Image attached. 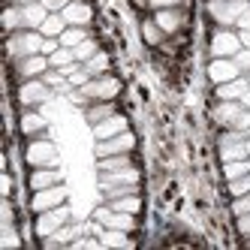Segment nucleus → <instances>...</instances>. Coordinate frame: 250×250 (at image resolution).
I'll use <instances>...</instances> for the list:
<instances>
[{
  "label": "nucleus",
  "instance_id": "nucleus-33",
  "mask_svg": "<svg viewBox=\"0 0 250 250\" xmlns=\"http://www.w3.org/2000/svg\"><path fill=\"white\" fill-rule=\"evenodd\" d=\"M223 175L229 178H241V175H250V160H229V163H223Z\"/></svg>",
  "mask_w": 250,
  "mask_h": 250
},
{
  "label": "nucleus",
  "instance_id": "nucleus-36",
  "mask_svg": "<svg viewBox=\"0 0 250 250\" xmlns=\"http://www.w3.org/2000/svg\"><path fill=\"white\" fill-rule=\"evenodd\" d=\"M229 193H232V196H244V193H250V175L232 178V181H229Z\"/></svg>",
  "mask_w": 250,
  "mask_h": 250
},
{
  "label": "nucleus",
  "instance_id": "nucleus-18",
  "mask_svg": "<svg viewBox=\"0 0 250 250\" xmlns=\"http://www.w3.org/2000/svg\"><path fill=\"white\" fill-rule=\"evenodd\" d=\"M112 115H118L112 100H97L91 105H84V118H87L91 127H94V124H100V121H105V118H112Z\"/></svg>",
  "mask_w": 250,
  "mask_h": 250
},
{
  "label": "nucleus",
  "instance_id": "nucleus-20",
  "mask_svg": "<svg viewBox=\"0 0 250 250\" xmlns=\"http://www.w3.org/2000/svg\"><path fill=\"white\" fill-rule=\"evenodd\" d=\"M109 184H139V172L133 166L121 172H100V187H109Z\"/></svg>",
  "mask_w": 250,
  "mask_h": 250
},
{
  "label": "nucleus",
  "instance_id": "nucleus-31",
  "mask_svg": "<svg viewBox=\"0 0 250 250\" xmlns=\"http://www.w3.org/2000/svg\"><path fill=\"white\" fill-rule=\"evenodd\" d=\"M105 199H121V196H130V193H139V184H109V187H100Z\"/></svg>",
  "mask_w": 250,
  "mask_h": 250
},
{
  "label": "nucleus",
  "instance_id": "nucleus-25",
  "mask_svg": "<svg viewBox=\"0 0 250 250\" xmlns=\"http://www.w3.org/2000/svg\"><path fill=\"white\" fill-rule=\"evenodd\" d=\"M3 27H6V33H15V30H21V27H24L21 3H15V6H6V12H3Z\"/></svg>",
  "mask_w": 250,
  "mask_h": 250
},
{
  "label": "nucleus",
  "instance_id": "nucleus-17",
  "mask_svg": "<svg viewBox=\"0 0 250 250\" xmlns=\"http://www.w3.org/2000/svg\"><path fill=\"white\" fill-rule=\"evenodd\" d=\"M154 21L163 27V33H175V30L184 27V12L178 9V6H172V9H157Z\"/></svg>",
  "mask_w": 250,
  "mask_h": 250
},
{
  "label": "nucleus",
  "instance_id": "nucleus-5",
  "mask_svg": "<svg viewBox=\"0 0 250 250\" xmlns=\"http://www.w3.org/2000/svg\"><path fill=\"white\" fill-rule=\"evenodd\" d=\"M51 100V87L45 84V79H24L21 87H19V103L27 105V109H33V105H42Z\"/></svg>",
  "mask_w": 250,
  "mask_h": 250
},
{
  "label": "nucleus",
  "instance_id": "nucleus-28",
  "mask_svg": "<svg viewBox=\"0 0 250 250\" xmlns=\"http://www.w3.org/2000/svg\"><path fill=\"white\" fill-rule=\"evenodd\" d=\"M87 40V30L84 27H76V24H69L63 33H61V45H66V48H76L79 42H84Z\"/></svg>",
  "mask_w": 250,
  "mask_h": 250
},
{
  "label": "nucleus",
  "instance_id": "nucleus-19",
  "mask_svg": "<svg viewBox=\"0 0 250 250\" xmlns=\"http://www.w3.org/2000/svg\"><path fill=\"white\" fill-rule=\"evenodd\" d=\"M55 184H61L58 166H40L37 172L30 175V187L33 190H45V187H55Z\"/></svg>",
  "mask_w": 250,
  "mask_h": 250
},
{
  "label": "nucleus",
  "instance_id": "nucleus-43",
  "mask_svg": "<svg viewBox=\"0 0 250 250\" xmlns=\"http://www.w3.org/2000/svg\"><path fill=\"white\" fill-rule=\"evenodd\" d=\"M235 27H238V30H244V27H250V6H247V9H244L241 15H238V21H235Z\"/></svg>",
  "mask_w": 250,
  "mask_h": 250
},
{
  "label": "nucleus",
  "instance_id": "nucleus-39",
  "mask_svg": "<svg viewBox=\"0 0 250 250\" xmlns=\"http://www.w3.org/2000/svg\"><path fill=\"white\" fill-rule=\"evenodd\" d=\"M19 235H15L12 229H3V238H0V247H19Z\"/></svg>",
  "mask_w": 250,
  "mask_h": 250
},
{
  "label": "nucleus",
  "instance_id": "nucleus-49",
  "mask_svg": "<svg viewBox=\"0 0 250 250\" xmlns=\"http://www.w3.org/2000/svg\"><path fill=\"white\" fill-rule=\"evenodd\" d=\"M247 241H250V235H247Z\"/></svg>",
  "mask_w": 250,
  "mask_h": 250
},
{
  "label": "nucleus",
  "instance_id": "nucleus-9",
  "mask_svg": "<svg viewBox=\"0 0 250 250\" xmlns=\"http://www.w3.org/2000/svg\"><path fill=\"white\" fill-rule=\"evenodd\" d=\"M63 202H66V190H63V184H55V187H45V190H37V193H33L30 208L37 211V214H42V211H48V208L63 205Z\"/></svg>",
  "mask_w": 250,
  "mask_h": 250
},
{
  "label": "nucleus",
  "instance_id": "nucleus-41",
  "mask_svg": "<svg viewBox=\"0 0 250 250\" xmlns=\"http://www.w3.org/2000/svg\"><path fill=\"white\" fill-rule=\"evenodd\" d=\"M148 6H154V9H172V6H181V0H148Z\"/></svg>",
  "mask_w": 250,
  "mask_h": 250
},
{
  "label": "nucleus",
  "instance_id": "nucleus-30",
  "mask_svg": "<svg viewBox=\"0 0 250 250\" xmlns=\"http://www.w3.org/2000/svg\"><path fill=\"white\" fill-rule=\"evenodd\" d=\"M84 69L91 76H105L109 73V55H105V51H97L91 61H84Z\"/></svg>",
  "mask_w": 250,
  "mask_h": 250
},
{
  "label": "nucleus",
  "instance_id": "nucleus-16",
  "mask_svg": "<svg viewBox=\"0 0 250 250\" xmlns=\"http://www.w3.org/2000/svg\"><path fill=\"white\" fill-rule=\"evenodd\" d=\"M124 130H127V118H124V115H112V118H105V121L94 124V136H97V142L112 139V136H118V133H124Z\"/></svg>",
  "mask_w": 250,
  "mask_h": 250
},
{
  "label": "nucleus",
  "instance_id": "nucleus-40",
  "mask_svg": "<svg viewBox=\"0 0 250 250\" xmlns=\"http://www.w3.org/2000/svg\"><path fill=\"white\" fill-rule=\"evenodd\" d=\"M40 3H42L48 12H63V6L69 3V0H40Z\"/></svg>",
  "mask_w": 250,
  "mask_h": 250
},
{
  "label": "nucleus",
  "instance_id": "nucleus-44",
  "mask_svg": "<svg viewBox=\"0 0 250 250\" xmlns=\"http://www.w3.org/2000/svg\"><path fill=\"white\" fill-rule=\"evenodd\" d=\"M238 40H241V45H244V48H250V27L238 30Z\"/></svg>",
  "mask_w": 250,
  "mask_h": 250
},
{
  "label": "nucleus",
  "instance_id": "nucleus-35",
  "mask_svg": "<svg viewBox=\"0 0 250 250\" xmlns=\"http://www.w3.org/2000/svg\"><path fill=\"white\" fill-rule=\"evenodd\" d=\"M73 51H76V61H79V63H84V61H91V58L97 55L100 48H97V42H94L91 37H87V40H84V42H79Z\"/></svg>",
  "mask_w": 250,
  "mask_h": 250
},
{
  "label": "nucleus",
  "instance_id": "nucleus-38",
  "mask_svg": "<svg viewBox=\"0 0 250 250\" xmlns=\"http://www.w3.org/2000/svg\"><path fill=\"white\" fill-rule=\"evenodd\" d=\"M232 61L238 63V69H241L244 76H250V48H244V45H241V51H238V55L232 58Z\"/></svg>",
  "mask_w": 250,
  "mask_h": 250
},
{
  "label": "nucleus",
  "instance_id": "nucleus-12",
  "mask_svg": "<svg viewBox=\"0 0 250 250\" xmlns=\"http://www.w3.org/2000/svg\"><path fill=\"white\" fill-rule=\"evenodd\" d=\"M247 109L241 105V100H220V105L214 109V121L220 127H238V121Z\"/></svg>",
  "mask_w": 250,
  "mask_h": 250
},
{
  "label": "nucleus",
  "instance_id": "nucleus-29",
  "mask_svg": "<svg viewBox=\"0 0 250 250\" xmlns=\"http://www.w3.org/2000/svg\"><path fill=\"white\" fill-rule=\"evenodd\" d=\"M115 211H127V214H139L142 208V199H139V193H130V196H121V199H112L109 202Z\"/></svg>",
  "mask_w": 250,
  "mask_h": 250
},
{
  "label": "nucleus",
  "instance_id": "nucleus-4",
  "mask_svg": "<svg viewBox=\"0 0 250 250\" xmlns=\"http://www.w3.org/2000/svg\"><path fill=\"white\" fill-rule=\"evenodd\" d=\"M208 51H211V58H235L238 51H241V40H238V33H235V30H229V27L214 30Z\"/></svg>",
  "mask_w": 250,
  "mask_h": 250
},
{
  "label": "nucleus",
  "instance_id": "nucleus-23",
  "mask_svg": "<svg viewBox=\"0 0 250 250\" xmlns=\"http://www.w3.org/2000/svg\"><path fill=\"white\" fill-rule=\"evenodd\" d=\"M130 166H133L130 154H112V157H100V163H97V169H100V172H121V169H130Z\"/></svg>",
  "mask_w": 250,
  "mask_h": 250
},
{
  "label": "nucleus",
  "instance_id": "nucleus-34",
  "mask_svg": "<svg viewBox=\"0 0 250 250\" xmlns=\"http://www.w3.org/2000/svg\"><path fill=\"white\" fill-rule=\"evenodd\" d=\"M142 37H145L148 45H160L163 42V27L157 21H142Z\"/></svg>",
  "mask_w": 250,
  "mask_h": 250
},
{
  "label": "nucleus",
  "instance_id": "nucleus-47",
  "mask_svg": "<svg viewBox=\"0 0 250 250\" xmlns=\"http://www.w3.org/2000/svg\"><path fill=\"white\" fill-rule=\"evenodd\" d=\"M15 3H40V0H15Z\"/></svg>",
  "mask_w": 250,
  "mask_h": 250
},
{
  "label": "nucleus",
  "instance_id": "nucleus-2",
  "mask_svg": "<svg viewBox=\"0 0 250 250\" xmlns=\"http://www.w3.org/2000/svg\"><path fill=\"white\" fill-rule=\"evenodd\" d=\"M250 6V0H211L208 3V15L220 27H235L238 15Z\"/></svg>",
  "mask_w": 250,
  "mask_h": 250
},
{
  "label": "nucleus",
  "instance_id": "nucleus-15",
  "mask_svg": "<svg viewBox=\"0 0 250 250\" xmlns=\"http://www.w3.org/2000/svg\"><path fill=\"white\" fill-rule=\"evenodd\" d=\"M247 91H250V76H238L232 82L217 84V100H241Z\"/></svg>",
  "mask_w": 250,
  "mask_h": 250
},
{
  "label": "nucleus",
  "instance_id": "nucleus-46",
  "mask_svg": "<svg viewBox=\"0 0 250 250\" xmlns=\"http://www.w3.org/2000/svg\"><path fill=\"white\" fill-rule=\"evenodd\" d=\"M241 105H244V109H250V91H247V94L241 97Z\"/></svg>",
  "mask_w": 250,
  "mask_h": 250
},
{
  "label": "nucleus",
  "instance_id": "nucleus-45",
  "mask_svg": "<svg viewBox=\"0 0 250 250\" xmlns=\"http://www.w3.org/2000/svg\"><path fill=\"white\" fill-rule=\"evenodd\" d=\"M9 190H12V181H9V175H3V196H9Z\"/></svg>",
  "mask_w": 250,
  "mask_h": 250
},
{
  "label": "nucleus",
  "instance_id": "nucleus-14",
  "mask_svg": "<svg viewBox=\"0 0 250 250\" xmlns=\"http://www.w3.org/2000/svg\"><path fill=\"white\" fill-rule=\"evenodd\" d=\"M82 229L84 226H76V223H63L55 235H48V238H42V247L45 250H55V247H63V244H73L79 235H82Z\"/></svg>",
  "mask_w": 250,
  "mask_h": 250
},
{
  "label": "nucleus",
  "instance_id": "nucleus-42",
  "mask_svg": "<svg viewBox=\"0 0 250 250\" xmlns=\"http://www.w3.org/2000/svg\"><path fill=\"white\" fill-rule=\"evenodd\" d=\"M238 232L241 235H250V214H241L238 217Z\"/></svg>",
  "mask_w": 250,
  "mask_h": 250
},
{
  "label": "nucleus",
  "instance_id": "nucleus-22",
  "mask_svg": "<svg viewBox=\"0 0 250 250\" xmlns=\"http://www.w3.org/2000/svg\"><path fill=\"white\" fill-rule=\"evenodd\" d=\"M66 27H69V24H66V19H63L61 12H48V19L40 24V33H42V37H55V40H61V33H63Z\"/></svg>",
  "mask_w": 250,
  "mask_h": 250
},
{
  "label": "nucleus",
  "instance_id": "nucleus-27",
  "mask_svg": "<svg viewBox=\"0 0 250 250\" xmlns=\"http://www.w3.org/2000/svg\"><path fill=\"white\" fill-rule=\"evenodd\" d=\"M100 241L105 247H130V238H127V232H124V229H103L100 232Z\"/></svg>",
  "mask_w": 250,
  "mask_h": 250
},
{
  "label": "nucleus",
  "instance_id": "nucleus-1",
  "mask_svg": "<svg viewBox=\"0 0 250 250\" xmlns=\"http://www.w3.org/2000/svg\"><path fill=\"white\" fill-rule=\"evenodd\" d=\"M42 42L45 37L40 30H30V27H21L9 33V55L19 61V58H27V55H42Z\"/></svg>",
  "mask_w": 250,
  "mask_h": 250
},
{
  "label": "nucleus",
  "instance_id": "nucleus-37",
  "mask_svg": "<svg viewBox=\"0 0 250 250\" xmlns=\"http://www.w3.org/2000/svg\"><path fill=\"white\" fill-rule=\"evenodd\" d=\"M232 211H235V217H241V214H250V193L235 196V202H232Z\"/></svg>",
  "mask_w": 250,
  "mask_h": 250
},
{
  "label": "nucleus",
  "instance_id": "nucleus-26",
  "mask_svg": "<svg viewBox=\"0 0 250 250\" xmlns=\"http://www.w3.org/2000/svg\"><path fill=\"white\" fill-rule=\"evenodd\" d=\"M220 160L229 163V160H247V142H226L220 145Z\"/></svg>",
  "mask_w": 250,
  "mask_h": 250
},
{
  "label": "nucleus",
  "instance_id": "nucleus-21",
  "mask_svg": "<svg viewBox=\"0 0 250 250\" xmlns=\"http://www.w3.org/2000/svg\"><path fill=\"white\" fill-rule=\"evenodd\" d=\"M21 15H24V27L40 30V24L48 19V9L42 3H21Z\"/></svg>",
  "mask_w": 250,
  "mask_h": 250
},
{
  "label": "nucleus",
  "instance_id": "nucleus-8",
  "mask_svg": "<svg viewBox=\"0 0 250 250\" xmlns=\"http://www.w3.org/2000/svg\"><path fill=\"white\" fill-rule=\"evenodd\" d=\"M136 148V136L130 130H124L112 139H103L97 142V157H112V154H130Z\"/></svg>",
  "mask_w": 250,
  "mask_h": 250
},
{
  "label": "nucleus",
  "instance_id": "nucleus-32",
  "mask_svg": "<svg viewBox=\"0 0 250 250\" xmlns=\"http://www.w3.org/2000/svg\"><path fill=\"white\" fill-rule=\"evenodd\" d=\"M48 63L55 66V69H61V66H69V63H76V51L73 48H66V45H61L55 55H48Z\"/></svg>",
  "mask_w": 250,
  "mask_h": 250
},
{
  "label": "nucleus",
  "instance_id": "nucleus-13",
  "mask_svg": "<svg viewBox=\"0 0 250 250\" xmlns=\"http://www.w3.org/2000/svg\"><path fill=\"white\" fill-rule=\"evenodd\" d=\"M61 15L66 19V24H76V27H87L91 19H94V12H91V6H87L84 0H69Z\"/></svg>",
  "mask_w": 250,
  "mask_h": 250
},
{
  "label": "nucleus",
  "instance_id": "nucleus-7",
  "mask_svg": "<svg viewBox=\"0 0 250 250\" xmlns=\"http://www.w3.org/2000/svg\"><path fill=\"white\" fill-rule=\"evenodd\" d=\"M24 160L33 169H40V166H58V148L51 145L48 139H37V142H30V145H27Z\"/></svg>",
  "mask_w": 250,
  "mask_h": 250
},
{
  "label": "nucleus",
  "instance_id": "nucleus-6",
  "mask_svg": "<svg viewBox=\"0 0 250 250\" xmlns=\"http://www.w3.org/2000/svg\"><path fill=\"white\" fill-rule=\"evenodd\" d=\"M63 223H69V208L66 205H58V208L42 211L40 217H37V223H33V229H37L40 238H48V235H55Z\"/></svg>",
  "mask_w": 250,
  "mask_h": 250
},
{
  "label": "nucleus",
  "instance_id": "nucleus-3",
  "mask_svg": "<svg viewBox=\"0 0 250 250\" xmlns=\"http://www.w3.org/2000/svg\"><path fill=\"white\" fill-rule=\"evenodd\" d=\"M79 91L87 97V103H97V100H115L121 94V82L115 76H94L91 82H87L84 87H79Z\"/></svg>",
  "mask_w": 250,
  "mask_h": 250
},
{
  "label": "nucleus",
  "instance_id": "nucleus-24",
  "mask_svg": "<svg viewBox=\"0 0 250 250\" xmlns=\"http://www.w3.org/2000/svg\"><path fill=\"white\" fill-rule=\"evenodd\" d=\"M48 127V121L42 118V115H37V112H24L21 115V133L24 136H37V133H42Z\"/></svg>",
  "mask_w": 250,
  "mask_h": 250
},
{
  "label": "nucleus",
  "instance_id": "nucleus-48",
  "mask_svg": "<svg viewBox=\"0 0 250 250\" xmlns=\"http://www.w3.org/2000/svg\"><path fill=\"white\" fill-rule=\"evenodd\" d=\"M148 3V0H136V6H145Z\"/></svg>",
  "mask_w": 250,
  "mask_h": 250
},
{
  "label": "nucleus",
  "instance_id": "nucleus-10",
  "mask_svg": "<svg viewBox=\"0 0 250 250\" xmlns=\"http://www.w3.org/2000/svg\"><path fill=\"white\" fill-rule=\"evenodd\" d=\"M238 76H244V73L238 69V63L232 61V58H211V63H208V79L214 84L232 82V79H238Z\"/></svg>",
  "mask_w": 250,
  "mask_h": 250
},
{
  "label": "nucleus",
  "instance_id": "nucleus-11",
  "mask_svg": "<svg viewBox=\"0 0 250 250\" xmlns=\"http://www.w3.org/2000/svg\"><path fill=\"white\" fill-rule=\"evenodd\" d=\"M51 69L48 63V55H27V58H19L15 61V73L21 79H40Z\"/></svg>",
  "mask_w": 250,
  "mask_h": 250
}]
</instances>
